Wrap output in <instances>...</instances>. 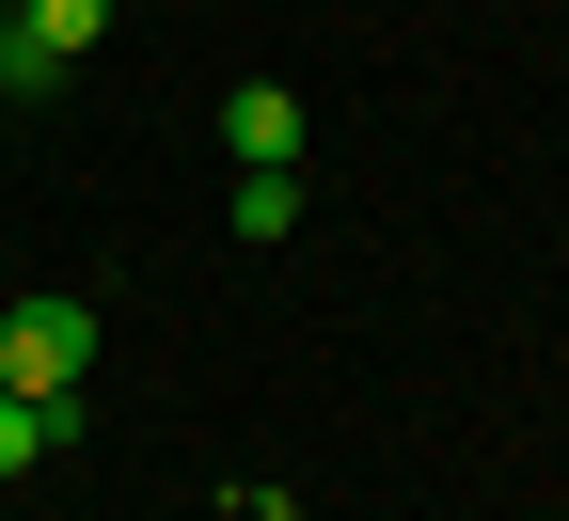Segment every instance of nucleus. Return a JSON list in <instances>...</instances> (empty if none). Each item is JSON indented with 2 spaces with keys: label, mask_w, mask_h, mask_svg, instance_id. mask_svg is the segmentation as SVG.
<instances>
[{
  "label": "nucleus",
  "mask_w": 569,
  "mask_h": 521,
  "mask_svg": "<svg viewBox=\"0 0 569 521\" xmlns=\"http://www.w3.org/2000/svg\"><path fill=\"white\" fill-rule=\"evenodd\" d=\"M80 363H96V317L80 301H17V317H0V380H17V395H80Z\"/></svg>",
  "instance_id": "f257e3e1"
},
{
  "label": "nucleus",
  "mask_w": 569,
  "mask_h": 521,
  "mask_svg": "<svg viewBox=\"0 0 569 521\" xmlns=\"http://www.w3.org/2000/svg\"><path fill=\"white\" fill-rule=\"evenodd\" d=\"M0 32H17V63H32V96H48L63 63H80V48L111 32V0H17V17H0Z\"/></svg>",
  "instance_id": "f03ea898"
},
{
  "label": "nucleus",
  "mask_w": 569,
  "mask_h": 521,
  "mask_svg": "<svg viewBox=\"0 0 569 521\" xmlns=\"http://www.w3.org/2000/svg\"><path fill=\"white\" fill-rule=\"evenodd\" d=\"M222 142H238V174H284V159H301V96H284V80H238L222 96Z\"/></svg>",
  "instance_id": "7ed1b4c3"
},
{
  "label": "nucleus",
  "mask_w": 569,
  "mask_h": 521,
  "mask_svg": "<svg viewBox=\"0 0 569 521\" xmlns=\"http://www.w3.org/2000/svg\"><path fill=\"white\" fill-rule=\"evenodd\" d=\"M63 442H80V395H17L0 380V490H17L32 459H63Z\"/></svg>",
  "instance_id": "20e7f679"
},
{
  "label": "nucleus",
  "mask_w": 569,
  "mask_h": 521,
  "mask_svg": "<svg viewBox=\"0 0 569 521\" xmlns=\"http://www.w3.org/2000/svg\"><path fill=\"white\" fill-rule=\"evenodd\" d=\"M238 238H301V174H238Z\"/></svg>",
  "instance_id": "39448f33"
},
{
  "label": "nucleus",
  "mask_w": 569,
  "mask_h": 521,
  "mask_svg": "<svg viewBox=\"0 0 569 521\" xmlns=\"http://www.w3.org/2000/svg\"><path fill=\"white\" fill-rule=\"evenodd\" d=\"M0 96H32V63H17V32H0Z\"/></svg>",
  "instance_id": "423d86ee"
},
{
  "label": "nucleus",
  "mask_w": 569,
  "mask_h": 521,
  "mask_svg": "<svg viewBox=\"0 0 569 521\" xmlns=\"http://www.w3.org/2000/svg\"><path fill=\"white\" fill-rule=\"evenodd\" d=\"M0 17H17V0H0Z\"/></svg>",
  "instance_id": "0eeeda50"
}]
</instances>
